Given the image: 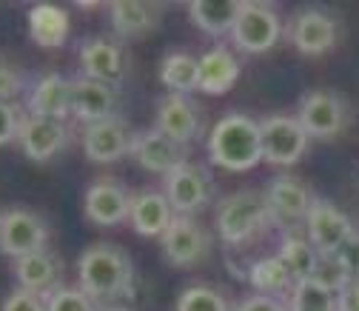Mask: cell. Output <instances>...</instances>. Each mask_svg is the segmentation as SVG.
I'll return each instance as SVG.
<instances>
[{"label":"cell","mask_w":359,"mask_h":311,"mask_svg":"<svg viewBox=\"0 0 359 311\" xmlns=\"http://www.w3.org/2000/svg\"><path fill=\"white\" fill-rule=\"evenodd\" d=\"M77 286L100 305H114L134 289V265L123 246L92 243L77 257Z\"/></svg>","instance_id":"cell-1"},{"label":"cell","mask_w":359,"mask_h":311,"mask_svg":"<svg viewBox=\"0 0 359 311\" xmlns=\"http://www.w3.org/2000/svg\"><path fill=\"white\" fill-rule=\"evenodd\" d=\"M208 157L226 171H248L262 160V135L259 120L229 112L222 114L208 135Z\"/></svg>","instance_id":"cell-2"},{"label":"cell","mask_w":359,"mask_h":311,"mask_svg":"<svg viewBox=\"0 0 359 311\" xmlns=\"http://www.w3.org/2000/svg\"><path fill=\"white\" fill-rule=\"evenodd\" d=\"M271 220H274V214H271V206H268L265 192L243 189V192H234L219 200L214 229L229 246H240V243H248L251 237H257L259 232H265V226L271 223Z\"/></svg>","instance_id":"cell-3"},{"label":"cell","mask_w":359,"mask_h":311,"mask_svg":"<svg viewBox=\"0 0 359 311\" xmlns=\"http://www.w3.org/2000/svg\"><path fill=\"white\" fill-rule=\"evenodd\" d=\"M283 37L280 12L265 0H243L237 23L231 29V43L245 55L271 52Z\"/></svg>","instance_id":"cell-4"},{"label":"cell","mask_w":359,"mask_h":311,"mask_svg":"<svg viewBox=\"0 0 359 311\" xmlns=\"http://www.w3.org/2000/svg\"><path fill=\"white\" fill-rule=\"evenodd\" d=\"M49 246V223L46 217L26 206H9L0 211V251L12 260L40 251Z\"/></svg>","instance_id":"cell-5"},{"label":"cell","mask_w":359,"mask_h":311,"mask_svg":"<svg viewBox=\"0 0 359 311\" xmlns=\"http://www.w3.org/2000/svg\"><path fill=\"white\" fill-rule=\"evenodd\" d=\"M163 257L177 269H197L211 254V234L197 217L177 214L160 237Z\"/></svg>","instance_id":"cell-6"},{"label":"cell","mask_w":359,"mask_h":311,"mask_svg":"<svg viewBox=\"0 0 359 311\" xmlns=\"http://www.w3.org/2000/svg\"><path fill=\"white\" fill-rule=\"evenodd\" d=\"M262 160L271 166H294L308 149V131L291 114H268L259 120Z\"/></svg>","instance_id":"cell-7"},{"label":"cell","mask_w":359,"mask_h":311,"mask_svg":"<svg viewBox=\"0 0 359 311\" xmlns=\"http://www.w3.org/2000/svg\"><path fill=\"white\" fill-rule=\"evenodd\" d=\"M163 194L168 197L174 214L194 217L208 200H211V174L203 163L186 160L177 166L171 174H165V189Z\"/></svg>","instance_id":"cell-8"},{"label":"cell","mask_w":359,"mask_h":311,"mask_svg":"<svg viewBox=\"0 0 359 311\" xmlns=\"http://www.w3.org/2000/svg\"><path fill=\"white\" fill-rule=\"evenodd\" d=\"M131 140H134V131L126 123V117H120V114L83 126V135H80L83 154L92 163H100V166L114 163L123 154H128Z\"/></svg>","instance_id":"cell-9"},{"label":"cell","mask_w":359,"mask_h":311,"mask_svg":"<svg viewBox=\"0 0 359 311\" xmlns=\"http://www.w3.org/2000/svg\"><path fill=\"white\" fill-rule=\"evenodd\" d=\"M131 209V194L128 189L117 180V177H97L88 183L83 194V211L86 220L95 226H120L123 220H128Z\"/></svg>","instance_id":"cell-10"},{"label":"cell","mask_w":359,"mask_h":311,"mask_svg":"<svg viewBox=\"0 0 359 311\" xmlns=\"http://www.w3.org/2000/svg\"><path fill=\"white\" fill-rule=\"evenodd\" d=\"M120 106V92L117 86L77 74L72 77V117L83 126L97 123L106 117H114Z\"/></svg>","instance_id":"cell-11"},{"label":"cell","mask_w":359,"mask_h":311,"mask_svg":"<svg viewBox=\"0 0 359 311\" xmlns=\"http://www.w3.org/2000/svg\"><path fill=\"white\" fill-rule=\"evenodd\" d=\"M134 163L140 168L151 171V174H171L177 166H183L189 160L186 146L171 140L168 135H163L160 128H146V131H134L131 140V152Z\"/></svg>","instance_id":"cell-12"},{"label":"cell","mask_w":359,"mask_h":311,"mask_svg":"<svg viewBox=\"0 0 359 311\" xmlns=\"http://www.w3.org/2000/svg\"><path fill=\"white\" fill-rule=\"evenodd\" d=\"M297 120L308 131V138H320V140L337 138L345 126V103L328 88H313L299 100Z\"/></svg>","instance_id":"cell-13"},{"label":"cell","mask_w":359,"mask_h":311,"mask_svg":"<svg viewBox=\"0 0 359 311\" xmlns=\"http://www.w3.org/2000/svg\"><path fill=\"white\" fill-rule=\"evenodd\" d=\"M69 140V128L60 120L52 117H37V114H23L20 128H18V143L23 149V154L34 163H49L52 157H57L63 152Z\"/></svg>","instance_id":"cell-14"},{"label":"cell","mask_w":359,"mask_h":311,"mask_svg":"<svg viewBox=\"0 0 359 311\" xmlns=\"http://www.w3.org/2000/svg\"><path fill=\"white\" fill-rule=\"evenodd\" d=\"M305 232H308V240L313 243V249L323 254H331V251H339L342 243L353 234V223L331 200L313 197L311 211L305 217Z\"/></svg>","instance_id":"cell-15"},{"label":"cell","mask_w":359,"mask_h":311,"mask_svg":"<svg viewBox=\"0 0 359 311\" xmlns=\"http://www.w3.org/2000/svg\"><path fill=\"white\" fill-rule=\"evenodd\" d=\"M26 112L66 123L72 117V77H66L60 72H46L34 83H29Z\"/></svg>","instance_id":"cell-16"},{"label":"cell","mask_w":359,"mask_h":311,"mask_svg":"<svg viewBox=\"0 0 359 311\" xmlns=\"http://www.w3.org/2000/svg\"><path fill=\"white\" fill-rule=\"evenodd\" d=\"M291 43L299 55L317 58L334 49L337 43V20L323 9H302L291 20Z\"/></svg>","instance_id":"cell-17"},{"label":"cell","mask_w":359,"mask_h":311,"mask_svg":"<svg viewBox=\"0 0 359 311\" xmlns=\"http://www.w3.org/2000/svg\"><path fill=\"white\" fill-rule=\"evenodd\" d=\"M123 66H126V60H123L120 40H114L109 34H92L80 43V69L86 77L117 86L126 72Z\"/></svg>","instance_id":"cell-18"},{"label":"cell","mask_w":359,"mask_h":311,"mask_svg":"<svg viewBox=\"0 0 359 311\" xmlns=\"http://www.w3.org/2000/svg\"><path fill=\"white\" fill-rule=\"evenodd\" d=\"M268 197V206H271V214L277 223H285V226H294V223H305V217L311 211V203H313V194L308 192V186L294 174H280L271 180L265 192Z\"/></svg>","instance_id":"cell-19"},{"label":"cell","mask_w":359,"mask_h":311,"mask_svg":"<svg viewBox=\"0 0 359 311\" xmlns=\"http://www.w3.org/2000/svg\"><path fill=\"white\" fill-rule=\"evenodd\" d=\"M154 128H160L163 135H168L171 140L189 146L197 131H200V109L189 95H165L157 103V123Z\"/></svg>","instance_id":"cell-20"},{"label":"cell","mask_w":359,"mask_h":311,"mask_svg":"<svg viewBox=\"0 0 359 311\" xmlns=\"http://www.w3.org/2000/svg\"><path fill=\"white\" fill-rule=\"evenodd\" d=\"M174 217L177 214H174V209L163 192L146 189V192L131 194L128 220H131V229L140 237H163Z\"/></svg>","instance_id":"cell-21"},{"label":"cell","mask_w":359,"mask_h":311,"mask_svg":"<svg viewBox=\"0 0 359 311\" xmlns=\"http://www.w3.org/2000/svg\"><path fill=\"white\" fill-rule=\"evenodd\" d=\"M29 40L40 49H60L72 34V18L63 6L55 4H37L26 15Z\"/></svg>","instance_id":"cell-22"},{"label":"cell","mask_w":359,"mask_h":311,"mask_svg":"<svg viewBox=\"0 0 359 311\" xmlns=\"http://www.w3.org/2000/svg\"><path fill=\"white\" fill-rule=\"evenodd\" d=\"M60 272H63V263H60V257L49 246L15 260L18 286L20 289H29V291H37V294H46V291L57 289Z\"/></svg>","instance_id":"cell-23"},{"label":"cell","mask_w":359,"mask_h":311,"mask_svg":"<svg viewBox=\"0 0 359 311\" xmlns=\"http://www.w3.org/2000/svg\"><path fill=\"white\" fill-rule=\"evenodd\" d=\"M109 9V23L117 37H143L160 23V4H149V0H111Z\"/></svg>","instance_id":"cell-24"},{"label":"cell","mask_w":359,"mask_h":311,"mask_svg":"<svg viewBox=\"0 0 359 311\" xmlns=\"http://www.w3.org/2000/svg\"><path fill=\"white\" fill-rule=\"evenodd\" d=\"M237 80H240V60L234 58L231 49L214 46L200 58V74H197V88L200 92L226 95Z\"/></svg>","instance_id":"cell-25"},{"label":"cell","mask_w":359,"mask_h":311,"mask_svg":"<svg viewBox=\"0 0 359 311\" xmlns=\"http://www.w3.org/2000/svg\"><path fill=\"white\" fill-rule=\"evenodd\" d=\"M240 4L243 0H194V4H189V18L205 34H231L240 15Z\"/></svg>","instance_id":"cell-26"},{"label":"cell","mask_w":359,"mask_h":311,"mask_svg":"<svg viewBox=\"0 0 359 311\" xmlns=\"http://www.w3.org/2000/svg\"><path fill=\"white\" fill-rule=\"evenodd\" d=\"M200 74V58L189 52H171L160 63V83L168 88V95H189L197 88Z\"/></svg>","instance_id":"cell-27"},{"label":"cell","mask_w":359,"mask_h":311,"mask_svg":"<svg viewBox=\"0 0 359 311\" xmlns=\"http://www.w3.org/2000/svg\"><path fill=\"white\" fill-rule=\"evenodd\" d=\"M280 263L285 265V272L291 274V280H305L313 274V265H317V257L320 251L313 249V243L297 232H288L280 243V251H277Z\"/></svg>","instance_id":"cell-28"},{"label":"cell","mask_w":359,"mask_h":311,"mask_svg":"<svg viewBox=\"0 0 359 311\" xmlns=\"http://www.w3.org/2000/svg\"><path fill=\"white\" fill-rule=\"evenodd\" d=\"M248 283L254 286L257 294H265V297H277L283 291H291V286H294L291 274L285 272V265L280 263L277 254L254 260L248 265Z\"/></svg>","instance_id":"cell-29"},{"label":"cell","mask_w":359,"mask_h":311,"mask_svg":"<svg viewBox=\"0 0 359 311\" xmlns=\"http://www.w3.org/2000/svg\"><path fill=\"white\" fill-rule=\"evenodd\" d=\"M288 311H337V294L311 277L297 280L288 291Z\"/></svg>","instance_id":"cell-30"},{"label":"cell","mask_w":359,"mask_h":311,"mask_svg":"<svg viewBox=\"0 0 359 311\" xmlns=\"http://www.w3.org/2000/svg\"><path fill=\"white\" fill-rule=\"evenodd\" d=\"M46 297V311H103L95 297H88L80 286H57L43 294Z\"/></svg>","instance_id":"cell-31"},{"label":"cell","mask_w":359,"mask_h":311,"mask_svg":"<svg viewBox=\"0 0 359 311\" xmlns=\"http://www.w3.org/2000/svg\"><path fill=\"white\" fill-rule=\"evenodd\" d=\"M177 311H234V308L211 286H189L177 300Z\"/></svg>","instance_id":"cell-32"},{"label":"cell","mask_w":359,"mask_h":311,"mask_svg":"<svg viewBox=\"0 0 359 311\" xmlns=\"http://www.w3.org/2000/svg\"><path fill=\"white\" fill-rule=\"evenodd\" d=\"M311 280H313V283H320V286L328 289V291H334V294H339V291L351 283V277H348V272H345L342 260L337 257V251H331V254H323V251H320Z\"/></svg>","instance_id":"cell-33"},{"label":"cell","mask_w":359,"mask_h":311,"mask_svg":"<svg viewBox=\"0 0 359 311\" xmlns=\"http://www.w3.org/2000/svg\"><path fill=\"white\" fill-rule=\"evenodd\" d=\"M23 92H29L26 88V74L12 63H0V100L15 103V98L23 95Z\"/></svg>","instance_id":"cell-34"},{"label":"cell","mask_w":359,"mask_h":311,"mask_svg":"<svg viewBox=\"0 0 359 311\" xmlns=\"http://www.w3.org/2000/svg\"><path fill=\"white\" fill-rule=\"evenodd\" d=\"M0 311H46V297L18 286L15 291H9V297L4 300Z\"/></svg>","instance_id":"cell-35"},{"label":"cell","mask_w":359,"mask_h":311,"mask_svg":"<svg viewBox=\"0 0 359 311\" xmlns=\"http://www.w3.org/2000/svg\"><path fill=\"white\" fill-rule=\"evenodd\" d=\"M23 112L15 103L0 100V146H6L12 140H18V128H20Z\"/></svg>","instance_id":"cell-36"},{"label":"cell","mask_w":359,"mask_h":311,"mask_svg":"<svg viewBox=\"0 0 359 311\" xmlns=\"http://www.w3.org/2000/svg\"><path fill=\"white\" fill-rule=\"evenodd\" d=\"M337 257L342 260V265H345V272H348L351 283L359 280V234H356V232L342 243V249L337 251Z\"/></svg>","instance_id":"cell-37"},{"label":"cell","mask_w":359,"mask_h":311,"mask_svg":"<svg viewBox=\"0 0 359 311\" xmlns=\"http://www.w3.org/2000/svg\"><path fill=\"white\" fill-rule=\"evenodd\" d=\"M234 311H288V305H283L277 297H265V294H251V297H243Z\"/></svg>","instance_id":"cell-38"},{"label":"cell","mask_w":359,"mask_h":311,"mask_svg":"<svg viewBox=\"0 0 359 311\" xmlns=\"http://www.w3.org/2000/svg\"><path fill=\"white\" fill-rule=\"evenodd\" d=\"M337 311H359V280L348 283L337 294Z\"/></svg>","instance_id":"cell-39"},{"label":"cell","mask_w":359,"mask_h":311,"mask_svg":"<svg viewBox=\"0 0 359 311\" xmlns=\"http://www.w3.org/2000/svg\"><path fill=\"white\" fill-rule=\"evenodd\" d=\"M103 311H128V308H123V305H106Z\"/></svg>","instance_id":"cell-40"}]
</instances>
